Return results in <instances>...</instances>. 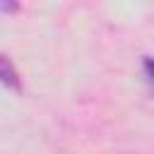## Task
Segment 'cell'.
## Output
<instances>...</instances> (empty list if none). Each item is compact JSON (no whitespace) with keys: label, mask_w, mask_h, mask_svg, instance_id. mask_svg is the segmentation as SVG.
<instances>
[{"label":"cell","mask_w":154,"mask_h":154,"mask_svg":"<svg viewBox=\"0 0 154 154\" xmlns=\"http://www.w3.org/2000/svg\"><path fill=\"white\" fill-rule=\"evenodd\" d=\"M0 84L7 87V89H12V91H19V89H22L19 72H17L14 63H12L5 53H0Z\"/></svg>","instance_id":"1"},{"label":"cell","mask_w":154,"mask_h":154,"mask_svg":"<svg viewBox=\"0 0 154 154\" xmlns=\"http://www.w3.org/2000/svg\"><path fill=\"white\" fill-rule=\"evenodd\" d=\"M19 10V2L17 0H0V12L2 14H14Z\"/></svg>","instance_id":"2"},{"label":"cell","mask_w":154,"mask_h":154,"mask_svg":"<svg viewBox=\"0 0 154 154\" xmlns=\"http://www.w3.org/2000/svg\"><path fill=\"white\" fill-rule=\"evenodd\" d=\"M142 72H144V79H147V82H152V70H149V58H144V60H142Z\"/></svg>","instance_id":"3"}]
</instances>
